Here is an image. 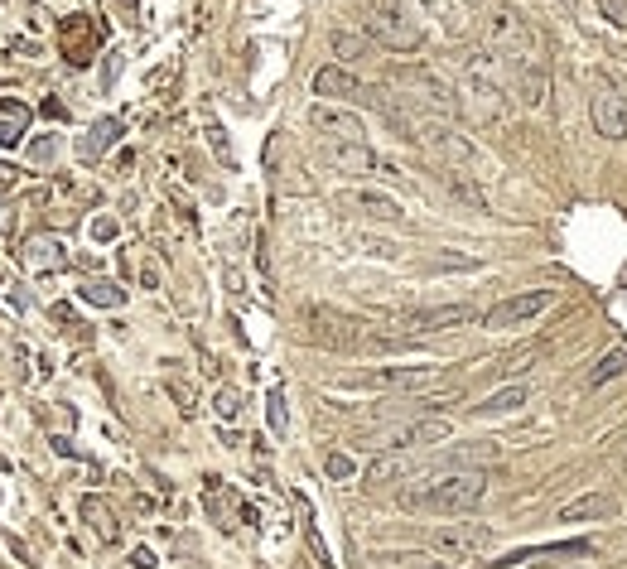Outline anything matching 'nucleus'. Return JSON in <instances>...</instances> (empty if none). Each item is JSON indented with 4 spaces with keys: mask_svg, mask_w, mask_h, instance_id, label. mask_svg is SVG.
<instances>
[{
    "mask_svg": "<svg viewBox=\"0 0 627 569\" xmlns=\"http://www.w3.org/2000/svg\"><path fill=\"white\" fill-rule=\"evenodd\" d=\"M488 497L483 473H449V478H425L420 488H410L401 502L415 512H439V516H468Z\"/></svg>",
    "mask_w": 627,
    "mask_h": 569,
    "instance_id": "f257e3e1",
    "label": "nucleus"
},
{
    "mask_svg": "<svg viewBox=\"0 0 627 569\" xmlns=\"http://www.w3.org/2000/svg\"><path fill=\"white\" fill-rule=\"evenodd\" d=\"M459 92H464V107L473 121H488V126L507 121V87H502V73H497V58L492 54L468 58Z\"/></svg>",
    "mask_w": 627,
    "mask_h": 569,
    "instance_id": "f03ea898",
    "label": "nucleus"
},
{
    "mask_svg": "<svg viewBox=\"0 0 627 569\" xmlns=\"http://www.w3.org/2000/svg\"><path fill=\"white\" fill-rule=\"evenodd\" d=\"M488 49L492 58H502V63H517V68H531V63H541V34L531 29V20L521 15V10H492L488 15Z\"/></svg>",
    "mask_w": 627,
    "mask_h": 569,
    "instance_id": "7ed1b4c3",
    "label": "nucleus"
},
{
    "mask_svg": "<svg viewBox=\"0 0 627 569\" xmlns=\"http://www.w3.org/2000/svg\"><path fill=\"white\" fill-rule=\"evenodd\" d=\"M367 34L396 54H415L420 39H425L406 0H367Z\"/></svg>",
    "mask_w": 627,
    "mask_h": 569,
    "instance_id": "20e7f679",
    "label": "nucleus"
},
{
    "mask_svg": "<svg viewBox=\"0 0 627 569\" xmlns=\"http://www.w3.org/2000/svg\"><path fill=\"white\" fill-rule=\"evenodd\" d=\"M309 338L324 343V348H367V324L353 314H338V309H309Z\"/></svg>",
    "mask_w": 627,
    "mask_h": 569,
    "instance_id": "39448f33",
    "label": "nucleus"
},
{
    "mask_svg": "<svg viewBox=\"0 0 627 569\" xmlns=\"http://www.w3.org/2000/svg\"><path fill=\"white\" fill-rule=\"evenodd\" d=\"M589 116H594V131H599L603 140H627V92L618 87V82L603 78L599 87H594V97H589Z\"/></svg>",
    "mask_w": 627,
    "mask_h": 569,
    "instance_id": "423d86ee",
    "label": "nucleus"
},
{
    "mask_svg": "<svg viewBox=\"0 0 627 569\" xmlns=\"http://www.w3.org/2000/svg\"><path fill=\"white\" fill-rule=\"evenodd\" d=\"M555 304V290H531V295H512L502 304H492L483 314V328H521V324H536Z\"/></svg>",
    "mask_w": 627,
    "mask_h": 569,
    "instance_id": "0eeeda50",
    "label": "nucleus"
},
{
    "mask_svg": "<svg viewBox=\"0 0 627 569\" xmlns=\"http://www.w3.org/2000/svg\"><path fill=\"white\" fill-rule=\"evenodd\" d=\"M468 319H478V314H473V304H439V309H420V314L396 319V333H401V338H425V333L459 328V324H468Z\"/></svg>",
    "mask_w": 627,
    "mask_h": 569,
    "instance_id": "6e6552de",
    "label": "nucleus"
},
{
    "mask_svg": "<svg viewBox=\"0 0 627 569\" xmlns=\"http://www.w3.org/2000/svg\"><path fill=\"white\" fill-rule=\"evenodd\" d=\"M444 439H454V420H444V415H425V420H415L406 430H391L386 439H377L382 449H430V444H444Z\"/></svg>",
    "mask_w": 627,
    "mask_h": 569,
    "instance_id": "1a4fd4ad",
    "label": "nucleus"
},
{
    "mask_svg": "<svg viewBox=\"0 0 627 569\" xmlns=\"http://www.w3.org/2000/svg\"><path fill=\"white\" fill-rule=\"evenodd\" d=\"M309 126H314L324 140H367L362 116H353V111H343V107H333V102H314V107H309Z\"/></svg>",
    "mask_w": 627,
    "mask_h": 569,
    "instance_id": "9d476101",
    "label": "nucleus"
},
{
    "mask_svg": "<svg viewBox=\"0 0 627 569\" xmlns=\"http://www.w3.org/2000/svg\"><path fill=\"white\" fill-rule=\"evenodd\" d=\"M314 92H319V102H357V97H372V87H362L357 73H348L343 63H328L314 73Z\"/></svg>",
    "mask_w": 627,
    "mask_h": 569,
    "instance_id": "9b49d317",
    "label": "nucleus"
},
{
    "mask_svg": "<svg viewBox=\"0 0 627 569\" xmlns=\"http://www.w3.org/2000/svg\"><path fill=\"white\" fill-rule=\"evenodd\" d=\"M594 545L589 541H565V545H531V550H507V555H497L488 560V569H517V565H541L550 555H589Z\"/></svg>",
    "mask_w": 627,
    "mask_h": 569,
    "instance_id": "f8f14e48",
    "label": "nucleus"
},
{
    "mask_svg": "<svg viewBox=\"0 0 627 569\" xmlns=\"http://www.w3.org/2000/svg\"><path fill=\"white\" fill-rule=\"evenodd\" d=\"M328 164L338 174H372L377 169V155L367 140H328Z\"/></svg>",
    "mask_w": 627,
    "mask_h": 569,
    "instance_id": "ddd939ff",
    "label": "nucleus"
},
{
    "mask_svg": "<svg viewBox=\"0 0 627 569\" xmlns=\"http://www.w3.org/2000/svg\"><path fill=\"white\" fill-rule=\"evenodd\" d=\"M430 377H435V367H377V372L348 377V386H382V391H391V386H425Z\"/></svg>",
    "mask_w": 627,
    "mask_h": 569,
    "instance_id": "4468645a",
    "label": "nucleus"
},
{
    "mask_svg": "<svg viewBox=\"0 0 627 569\" xmlns=\"http://www.w3.org/2000/svg\"><path fill=\"white\" fill-rule=\"evenodd\" d=\"M25 266L39 275L49 271H63L68 266V246L58 242V237H49V232H39V237H29L25 242Z\"/></svg>",
    "mask_w": 627,
    "mask_h": 569,
    "instance_id": "2eb2a0df",
    "label": "nucleus"
},
{
    "mask_svg": "<svg viewBox=\"0 0 627 569\" xmlns=\"http://www.w3.org/2000/svg\"><path fill=\"white\" fill-rule=\"evenodd\" d=\"M415 140H425L439 160H449V164H468V160H473V145H468L459 131H449V126H425V131H415Z\"/></svg>",
    "mask_w": 627,
    "mask_h": 569,
    "instance_id": "dca6fc26",
    "label": "nucleus"
},
{
    "mask_svg": "<svg viewBox=\"0 0 627 569\" xmlns=\"http://www.w3.org/2000/svg\"><path fill=\"white\" fill-rule=\"evenodd\" d=\"M401 82L410 87L406 97L425 102V107L439 111V116H449V111H454V97H449V87H444L439 78H430V73H401Z\"/></svg>",
    "mask_w": 627,
    "mask_h": 569,
    "instance_id": "f3484780",
    "label": "nucleus"
},
{
    "mask_svg": "<svg viewBox=\"0 0 627 569\" xmlns=\"http://www.w3.org/2000/svg\"><path fill=\"white\" fill-rule=\"evenodd\" d=\"M531 401V386L526 381H512V386H502V391H492L488 401H478L473 406V420H492V415H512Z\"/></svg>",
    "mask_w": 627,
    "mask_h": 569,
    "instance_id": "a211bd4d",
    "label": "nucleus"
},
{
    "mask_svg": "<svg viewBox=\"0 0 627 569\" xmlns=\"http://www.w3.org/2000/svg\"><path fill=\"white\" fill-rule=\"evenodd\" d=\"M483 541H488L483 526H449V531H439L435 536V550L439 555H449V560H464V555H473Z\"/></svg>",
    "mask_w": 627,
    "mask_h": 569,
    "instance_id": "6ab92c4d",
    "label": "nucleus"
},
{
    "mask_svg": "<svg viewBox=\"0 0 627 569\" xmlns=\"http://www.w3.org/2000/svg\"><path fill=\"white\" fill-rule=\"evenodd\" d=\"M618 512V497H608V492H589V497H574L560 507V521H603V516Z\"/></svg>",
    "mask_w": 627,
    "mask_h": 569,
    "instance_id": "aec40b11",
    "label": "nucleus"
},
{
    "mask_svg": "<svg viewBox=\"0 0 627 569\" xmlns=\"http://www.w3.org/2000/svg\"><path fill=\"white\" fill-rule=\"evenodd\" d=\"M546 92H550V78L541 63H531V68H517V102L526 111L546 107Z\"/></svg>",
    "mask_w": 627,
    "mask_h": 569,
    "instance_id": "412c9836",
    "label": "nucleus"
},
{
    "mask_svg": "<svg viewBox=\"0 0 627 569\" xmlns=\"http://www.w3.org/2000/svg\"><path fill=\"white\" fill-rule=\"evenodd\" d=\"M121 131H126V126H121V121H116V116H107V121H97V126H92V131H87V136L78 140V155L87 164L97 160V155H107L111 145H116V140H121Z\"/></svg>",
    "mask_w": 627,
    "mask_h": 569,
    "instance_id": "4be33fe9",
    "label": "nucleus"
},
{
    "mask_svg": "<svg viewBox=\"0 0 627 569\" xmlns=\"http://www.w3.org/2000/svg\"><path fill=\"white\" fill-rule=\"evenodd\" d=\"M82 521H87V526H92V531H97L107 545L121 541V521H116V512H111L102 497H82Z\"/></svg>",
    "mask_w": 627,
    "mask_h": 569,
    "instance_id": "5701e85b",
    "label": "nucleus"
},
{
    "mask_svg": "<svg viewBox=\"0 0 627 569\" xmlns=\"http://www.w3.org/2000/svg\"><path fill=\"white\" fill-rule=\"evenodd\" d=\"M627 372V348H608V353L589 367V377H584V386L589 391H599V386H608V381H618Z\"/></svg>",
    "mask_w": 627,
    "mask_h": 569,
    "instance_id": "b1692460",
    "label": "nucleus"
},
{
    "mask_svg": "<svg viewBox=\"0 0 627 569\" xmlns=\"http://www.w3.org/2000/svg\"><path fill=\"white\" fill-rule=\"evenodd\" d=\"M401 473H406V454H401V449H382L377 459L362 468V478H367L372 488H377V483H391V478H401Z\"/></svg>",
    "mask_w": 627,
    "mask_h": 569,
    "instance_id": "393cba45",
    "label": "nucleus"
},
{
    "mask_svg": "<svg viewBox=\"0 0 627 569\" xmlns=\"http://www.w3.org/2000/svg\"><path fill=\"white\" fill-rule=\"evenodd\" d=\"M348 203H353L357 213H367V217H382V222H401V208L386 198V193H372V189H362V193H348Z\"/></svg>",
    "mask_w": 627,
    "mask_h": 569,
    "instance_id": "a878e982",
    "label": "nucleus"
},
{
    "mask_svg": "<svg viewBox=\"0 0 627 569\" xmlns=\"http://www.w3.org/2000/svg\"><path fill=\"white\" fill-rule=\"evenodd\" d=\"M78 299L82 304H97V309H121V304H126V290H121V285H107V280H87V285H78Z\"/></svg>",
    "mask_w": 627,
    "mask_h": 569,
    "instance_id": "bb28decb",
    "label": "nucleus"
},
{
    "mask_svg": "<svg viewBox=\"0 0 627 569\" xmlns=\"http://www.w3.org/2000/svg\"><path fill=\"white\" fill-rule=\"evenodd\" d=\"M372 44H377L372 34H353V29H338V34H333V54L343 58V63L367 58V54H372Z\"/></svg>",
    "mask_w": 627,
    "mask_h": 569,
    "instance_id": "cd10ccee",
    "label": "nucleus"
},
{
    "mask_svg": "<svg viewBox=\"0 0 627 569\" xmlns=\"http://www.w3.org/2000/svg\"><path fill=\"white\" fill-rule=\"evenodd\" d=\"M372 569H444V565L415 555V550H386V555H372Z\"/></svg>",
    "mask_w": 627,
    "mask_h": 569,
    "instance_id": "c85d7f7f",
    "label": "nucleus"
},
{
    "mask_svg": "<svg viewBox=\"0 0 627 569\" xmlns=\"http://www.w3.org/2000/svg\"><path fill=\"white\" fill-rule=\"evenodd\" d=\"M594 5H599V15L613 29H627V0H594Z\"/></svg>",
    "mask_w": 627,
    "mask_h": 569,
    "instance_id": "c756f323",
    "label": "nucleus"
},
{
    "mask_svg": "<svg viewBox=\"0 0 627 569\" xmlns=\"http://www.w3.org/2000/svg\"><path fill=\"white\" fill-rule=\"evenodd\" d=\"M58 155V136H39L34 145H29V160H39V164H49Z\"/></svg>",
    "mask_w": 627,
    "mask_h": 569,
    "instance_id": "7c9ffc66",
    "label": "nucleus"
},
{
    "mask_svg": "<svg viewBox=\"0 0 627 569\" xmlns=\"http://www.w3.org/2000/svg\"><path fill=\"white\" fill-rule=\"evenodd\" d=\"M324 473H328V478H353L357 468H353V459H348V454H328V459H324Z\"/></svg>",
    "mask_w": 627,
    "mask_h": 569,
    "instance_id": "2f4dec72",
    "label": "nucleus"
},
{
    "mask_svg": "<svg viewBox=\"0 0 627 569\" xmlns=\"http://www.w3.org/2000/svg\"><path fill=\"white\" fill-rule=\"evenodd\" d=\"M116 217H92V242H116Z\"/></svg>",
    "mask_w": 627,
    "mask_h": 569,
    "instance_id": "473e14b6",
    "label": "nucleus"
},
{
    "mask_svg": "<svg viewBox=\"0 0 627 569\" xmlns=\"http://www.w3.org/2000/svg\"><path fill=\"white\" fill-rule=\"evenodd\" d=\"M25 126H29V121H0V145H10V150H15V145L25 140Z\"/></svg>",
    "mask_w": 627,
    "mask_h": 569,
    "instance_id": "72a5a7b5",
    "label": "nucleus"
},
{
    "mask_svg": "<svg viewBox=\"0 0 627 569\" xmlns=\"http://www.w3.org/2000/svg\"><path fill=\"white\" fill-rule=\"evenodd\" d=\"M208 140H213V150H218V160L232 169V145H227V131L222 126H208Z\"/></svg>",
    "mask_w": 627,
    "mask_h": 569,
    "instance_id": "f704fd0d",
    "label": "nucleus"
},
{
    "mask_svg": "<svg viewBox=\"0 0 627 569\" xmlns=\"http://www.w3.org/2000/svg\"><path fill=\"white\" fill-rule=\"evenodd\" d=\"M285 425H290V415H285V396H280V391H271V430L285 434Z\"/></svg>",
    "mask_w": 627,
    "mask_h": 569,
    "instance_id": "c9c22d12",
    "label": "nucleus"
},
{
    "mask_svg": "<svg viewBox=\"0 0 627 569\" xmlns=\"http://www.w3.org/2000/svg\"><path fill=\"white\" fill-rule=\"evenodd\" d=\"M213 406H218V415H222V420H237V410H242V401H237V391H218V401H213Z\"/></svg>",
    "mask_w": 627,
    "mask_h": 569,
    "instance_id": "e433bc0d",
    "label": "nucleus"
},
{
    "mask_svg": "<svg viewBox=\"0 0 627 569\" xmlns=\"http://www.w3.org/2000/svg\"><path fill=\"white\" fill-rule=\"evenodd\" d=\"M131 565H136V569H155V550L136 545V550H131Z\"/></svg>",
    "mask_w": 627,
    "mask_h": 569,
    "instance_id": "4c0bfd02",
    "label": "nucleus"
},
{
    "mask_svg": "<svg viewBox=\"0 0 627 569\" xmlns=\"http://www.w3.org/2000/svg\"><path fill=\"white\" fill-rule=\"evenodd\" d=\"M0 232H10V208L0 203Z\"/></svg>",
    "mask_w": 627,
    "mask_h": 569,
    "instance_id": "58836bf2",
    "label": "nucleus"
},
{
    "mask_svg": "<svg viewBox=\"0 0 627 569\" xmlns=\"http://www.w3.org/2000/svg\"><path fill=\"white\" fill-rule=\"evenodd\" d=\"M5 184H15V174H10V169L0 164V189H5Z\"/></svg>",
    "mask_w": 627,
    "mask_h": 569,
    "instance_id": "ea45409f",
    "label": "nucleus"
},
{
    "mask_svg": "<svg viewBox=\"0 0 627 569\" xmlns=\"http://www.w3.org/2000/svg\"><path fill=\"white\" fill-rule=\"evenodd\" d=\"M565 5H574V0H565Z\"/></svg>",
    "mask_w": 627,
    "mask_h": 569,
    "instance_id": "a19ab883",
    "label": "nucleus"
}]
</instances>
